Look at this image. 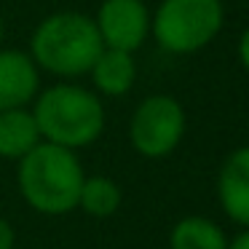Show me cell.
<instances>
[{
	"instance_id": "13",
	"label": "cell",
	"mask_w": 249,
	"mask_h": 249,
	"mask_svg": "<svg viewBox=\"0 0 249 249\" xmlns=\"http://www.w3.org/2000/svg\"><path fill=\"white\" fill-rule=\"evenodd\" d=\"M14 244H17V233H14L11 222L0 217V249H14Z\"/></svg>"
},
{
	"instance_id": "6",
	"label": "cell",
	"mask_w": 249,
	"mask_h": 249,
	"mask_svg": "<svg viewBox=\"0 0 249 249\" xmlns=\"http://www.w3.org/2000/svg\"><path fill=\"white\" fill-rule=\"evenodd\" d=\"M150 17L145 0H102L94 17L102 49L134 54L150 38Z\"/></svg>"
},
{
	"instance_id": "7",
	"label": "cell",
	"mask_w": 249,
	"mask_h": 249,
	"mask_svg": "<svg viewBox=\"0 0 249 249\" xmlns=\"http://www.w3.org/2000/svg\"><path fill=\"white\" fill-rule=\"evenodd\" d=\"M40 91V70L27 51L0 49V113L27 107Z\"/></svg>"
},
{
	"instance_id": "4",
	"label": "cell",
	"mask_w": 249,
	"mask_h": 249,
	"mask_svg": "<svg viewBox=\"0 0 249 249\" xmlns=\"http://www.w3.org/2000/svg\"><path fill=\"white\" fill-rule=\"evenodd\" d=\"M225 24L222 0H161L150 17V35L163 51L188 56L206 49Z\"/></svg>"
},
{
	"instance_id": "2",
	"label": "cell",
	"mask_w": 249,
	"mask_h": 249,
	"mask_svg": "<svg viewBox=\"0 0 249 249\" xmlns=\"http://www.w3.org/2000/svg\"><path fill=\"white\" fill-rule=\"evenodd\" d=\"M33 115L43 142L78 150L99 140L105 131V105L97 91L62 81L38 91Z\"/></svg>"
},
{
	"instance_id": "12",
	"label": "cell",
	"mask_w": 249,
	"mask_h": 249,
	"mask_svg": "<svg viewBox=\"0 0 249 249\" xmlns=\"http://www.w3.org/2000/svg\"><path fill=\"white\" fill-rule=\"evenodd\" d=\"M121 188L115 179L105 177V174H91L83 179L81 196H78V209H83L91 217H110L118 212L121 206Z\"/></svg>"
},
{
	"instance_id": "16",
	"label": "cell",
	"mask_w": 249,
	"mask_h": 249,
	"mask_svg": "<svg viewBox=\"0 0 249 249\" xmlns=\"http://www.w3.org/2000/svg\"><path fill=\"white\" fill-rule=\"evenodd\" d=\"M3 35H6V27H3V19H0V49H3Z\"/></svg>"
},
{
	"instance_id": "3",
	"label": "cell",
	"mask_w": 249,
	"mask_h": 249,
	"mask_svg": "<svg viewBox=\"0 0 249 249\" xmlns=\"http://www.w3.org/2000/svg\"><path fill=\"white\" fill-rule=\"evenodd\" d=\"M102 51V40L94 27V19L81 11H56L40 19L30 40V56L56 78L89 75L94 59Z\"/></svg>"
},
{
	"instance_id": "11",
	"label": "cell",
	"mask_w": 249,
	"mask_h": 249,
	"mask_svg": "<svg viewBox=\"0 0 249 249\" xmlns=\"http://www.w3.org/2000/svg\"><path fill=\"white\" fill-rule=\"evenodd\" d=\"M169 249H228V236L214 220L190 214L172 228Z\"/></svg>"
},
{
	"instance_id": "10",
	"label": "cell",
	"mask_w": 249,
	"mask_h": 249,
	"mask_svg": "<svg viewBox=\"0 0 249 249\" xmlns=\"http://www.w3.org/2000/svg\"><path fill=\"white\" fill-rule=\"evenodd\" d=\"M43 142L33 110L17 107L0 113V158L19 161Z\"/></svg>"
},
{
	"instance_id": "15",
	"label": "cell",
	"mask_w": 249,
	"mask_h": 249,
	"mask_svg": "<svg viewBox=\"0 0 249 249\" xmlns=\"http://www.w3.org/2000/svg\"><path fill=\"white\" fill-rule=\"evenodd\" d=\"M228 249H249V228H244L233 241H228Z\"/></svg>"
},
{
	"instance_id": "14",
	"label": "cell",
	"mask_w": 249,
	"mask_h": 249,
	"mask_svg": "<svg viewBox=\"0 0 249 249\" xmlns=\"http://www.w3.org/2000/svg\"><path fill=\"white\" fill-rule=\"evenodd\" d=\"M236 54H238V62H241V67L249 72V27L244 30V33H241V38H238Z\"/></svg>"
},
{
	"instance_id": "9",
	"label": "cell",
	"mask_w": 249,
	"mask_h": 249,
	"mask_svg": "<svg viewBox=\"0 0 249 249\" xmlns=\"http://www.w3.org/2000/svg\"><path fill=\"white\" fill-rule=\"evenodd\" d=\"M89 75H91V83L97 89V94H105V97H126L137 81L134 54L115 51V49H102L99 56L94 59Z\"/></svg>"
},
{
	"instance_id": "1",
	"label": "cell",
	"mask_w": 249,
	"mask_h": 249,
	"mask_svg": "<svg viewBox=\"0 0 249 249\" xmlns=\"http://www.w3.org/2000/svg\"><path fill=\"white\" fill-rule=\"evenodd\" d=\"M86 172L75 150L40 142L38 147L19 158L17 185L30 209L49 217H59L78 209Z\"/></svg>"
},
{
	"instance_id": "5",
	"label": "cell",
	"mask_w": 249,
	"mask_h": 249,
	"mask_svg": "<svg viewBox=\"0 0 249 249\" xmlns=\"http://www.w3.org/2000/svg\"><path fill=\"white\" fill-rule=\"evenodd\" d=\"M185 126L188 118L182 105L169 94H153L142 99L131 113L129 142L145 158H166L182 142Z\"/></svg>"
},
{
	"instance_id": "8",
	"label": "cell",
	"mask_w": 249,
	"mask_h": 249,
	"mask_svg": "<svg viewBox=\"0 0 249 249\" xmlns=\"http://www.w3.org/2000/svg\"><path fill=\"white\" fill-rule=\"evenodd\" d=\"M220 206L233 222L249 228V145L236 147L217 172Z\"/></svg>"
}]
</instances>
